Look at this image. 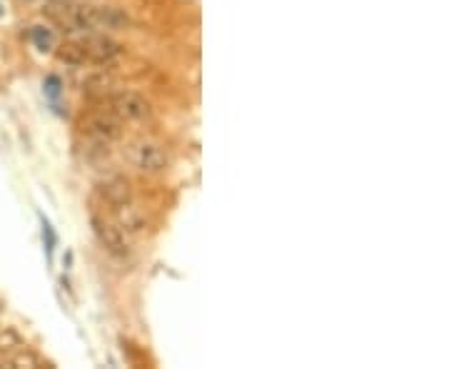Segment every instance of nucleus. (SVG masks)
<instances>
[{
  "label": "nucleus",
  "instance_id": "nucleus-1",
  "mask_svg": "<svg viewBox=\"0 0 449 369\" xmlns=\"http://www.w3.org/2000/svg\"><path fill=\"white\" fill-rule=\"evenodd\" d=\"M125 158L132 167L142 172H150V175H158L170 165V158H167L165 148L158 145L153 140H132L125 145Z\"/></svg>",
  "mask_w": 449,
  "mask_h": 369
},
{
  "label": "nucleus",
  "instance_id": "nucleus-2",
  "mask_svg": "<svg viewBox=\"0 0 449 369\" xmlns=\"http://www.w3.org/2000/svg\"><path fill=\"white\" fill-rule=\"evenodd\" d=\"M80 132L92 142L113 145L123 137V120L115 118L113 113H90L80 120Z\"/></svg>",
  "mask_w": 449,
  "mask_h": 369
},
{
  "label": "nucleus",
  "instance_id": "nucleus-3",
  "mask_svg": "<svg viewBox=\"0 0 449 369\" xmlns=\"http://www.w3.org/2000/svg\"><path fill=\"white\" fill-rule=\"evenodd\" d=\"M108 110L115 115V118L137 123V120H145L150 115V102L145 100L140 92L120 90L108 97Z\"/></svg>",
  "mask_w": 449,
  "mask_h": 369
},
{
  "label": "nucleus",
  "instance_id": "nucleus-4",
  "mask_svg": "<svg viewBox=\"0 0 449 369\" xmlns=\"http://www.w3.org/2000/svg\"><path fill=\"white\" fill-rule=\"evenodd\" d=\"M85 30H125L130 18L115 6H83Z\"/></svg>",
  "mask_w": 449,
  "mask_h": 369
},
{
  "label": "nucleus",
  "instance_id": "nucleus-5",
  "mask_svg": "<svg viewBox=\"0 0 449 369\" xmlns=\"http://www.w3.org/2000/svg\"><path fill=\"white\" fill-rule=\"evenodd\" d=\"M90 225H92V232H95L97 242L105 247V252H110L113 257H127L130 247H127L125 232H123L118 225L103 220V217H92Z\"/></svg>",
  "mask_w": 449,
  "mask_h": 369
},
{
  "label": "nucleus",
  "instance_id": "nucleus-6",
  "mask_svg": "<svg viewBox=\"0 0 449 369\" xmlns=\"http://www.w3.org/2000/svg\"><path fill=\"white\" fill-rule=\"evenodd\" d=\"M80 46H83V50H85L88 63L110 65L123 55V46H120L118 40L108 38V35H88Z\"/></svg>",
  "mask_w": 449,
  "mask_h": 369
},
{
  "label": "nucleus",
  "instance_id": "nucleus-7",
  "mask_svg": "<svg viewBox=\"0 0 449 369\" xmlns=\"http://www.w3.org/2000/svg\"><path fill=\"white\" fill-rule=\"evenodd\" d=\"M97 195H100V200H103L105 204H110V207H120V204H125L132 200V188L130 182L125 180V177H105L100 185H97Z\"/></svg>",
  "mask_w": 449,
  "mask_h": 369
},
{
  "label": "nucleus",
  "instance_id": "nucleus-8",
  "mask_svg": "<svg viewBox=\"0 0 449 369\" xmlns=\"http://www.w3.org/2000/svg\"><path fill=\"white\" fill-rule=\"evenodd\" d=\"M115 215H118V228L123 230V232H142L145 230V225H148V217H145V212L140 210V207H135L130 202L120 204V207H115Z\"/></svg>",
  "mask_w": 449,
  "mask_h": 369
},
{
  "label": "nucleus",
  "instance_id": "nucleus-9",
  "mask_svg": "<svg viewBox=\"0 0 449 369\" xmlns=\"http://www.w3.org/2000/svg\"><path fill=\"white\" fill-rule=\"evenodd\" d=\"M6 362L11 369H40V367H46V362L40 359V354L30 352V349H18L15 354H11V357L6 359Z\"/></svg>",
  "mask_w": 449,
  "mask_h": 369
},
{
  "label": "nucleus",
  "instance_id": "nucleus-10",
  "mask_svg": "<svg viewBox=\"0 0 449 369\" xmlns=\"http://www.w3.org/2000/svg\"><path fill=\"white\" fill-rule=\"evenodd\" d=\"M18 349H23V337H20V332L13 330V327L0 330V359H8L11 354H15Z\"/></svg>",
  "mask_w": 449,
  "mask_h": 369
},
{
  "label": "nucleus",
  "instance_id": "nucleus-11",
  "mask_svg": "<svg viewBox=\"0 0 449 369\" xmlns=\"http://www.w3.org/2000/svg\"><path fill=\"white\" fill-rule=\"evenodd\" d=\"M57 60H63L65 65H75V68L88 63L85 50H83L80 43H63L60 50H57Z\"/></svg>",
  "mask_w": 449,
  "mask_h": 369
},
{
  "label": "nucleus",
  "instance_id": "nucleus-12",
  "mask_svg": "<svg viewBox=\"0 0 449 369\" xmlns=\"http://www.w3.org/2000/svg\"><path fill=\"white\" fill-rule=\"evenodd\" d=\"M110 85H113V80H110L105 73L88 75V78L83 80V90H88V92H105V90H110Z\"/></svg>",
  "mask_w": 449,
  "mask_h": 369
},
{
  "label": "nucleus",
  "instance_id": "nucleus-13",
  "mask_svg": "<svg viewBox=\"0 0 449 369\" xmlns=\"http://www.w3.org/2000/svg\"><path fill=\"white\" fill-rule=\"evenodd\" d=\"M33 38H35V46H38L40 50H50L53 38H50V33H48V30L38 28V30H35V33H33Z\"/></svg>",
  "mask_w": 449,
  "mask_h": 369
}]
</instances>
